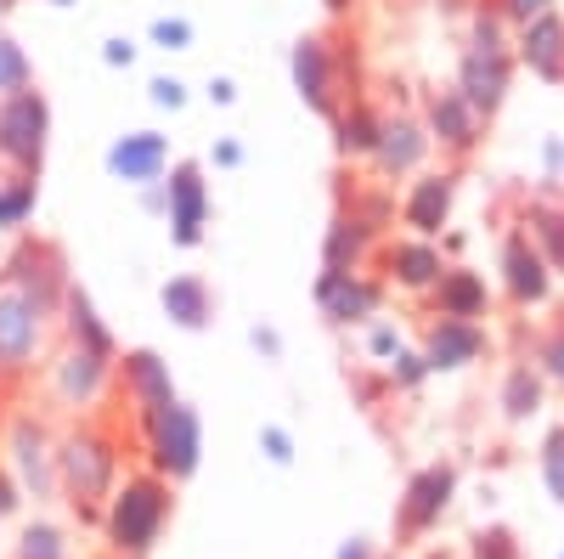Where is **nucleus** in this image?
<instances>
[{"label":"nucleus","mask_w":564,"mask_h":559,"mask_svg":"<svg viewBox=\"0 0 564 559\" xmlns=\"http://www.w3.org/2000/svg\"><path fill=\"white\" fill-rule=\"evenodd\" d=\"M170 481L141 470V475H119L113 497L102 503V537H108V553L113 559H148L153 542L164 537V520H170Z\"/></svg>","instance_id":"nucleus-1"},{"label":"nucleus","mask_w":564,"mask_h":559,"mask_svg":"<svg viewBox=\"0 0 564 559\" xmlns=\"http://www.w3.org/2000/svg\"><path fill=\"white\" fill-rule=\"evenodd\" d=\"M119 486V441L108 430H68L57 441V492L79 508V520H102V503Z\"/></svg>","instance_id":"nucleus-2"},{"label":"nucleus","mask_w":564,"mask_h":559,"mask_svg":"<svg viewBox=\"0 0 564 559\" xmlns=\"http://www.w3.org/2000/svg\"><path fill=\"white\" fill-rule=\"evenodd\" d=\"M135 430H141V447H148V470L164 475L170 486L198 475V458H204V424L198 412L186 407L181 396L164 401V407H148L135 412Z\"/></svg>","instance_id":"nucleus-3"},{"label":"nucleus","mask_w":564,"mask_h":559,"mask_svg":"<svg viewBox=\"0 0 564 559\" xmlns=\"http://www.w3.org/2000/svg\"><path fill=\"white\" fill-rule=\"evenodd\" d=\"M52 329L57 316L45 311L40 300H29L23 289H12L7 277H0V367L23 379V373L45 367V345H52Z\"/></svg>","instance_id":"nucleus-4"},{"label":"nucleus","mask_w":564,"mask_h":559,"mask_svg":"<svg viewBox=\"0 0 564 559\" xmlns=\"http://www.w3.org/2000/svg\"><path fill=\"white\" fill-rule=\"evenodd\" d=\"M45 148H52V103L34 85L18 97H0V164L18 175H40Z\"/></svg>","instance_id":"nucleus-5"},{"label":"nucleus","mask_w":564,"mask_h":559,"mask_svg":"<svg viewBox=\"0 0 564 559\" xmlns=\"http://www.w3.org/2000/svg\"><path fill=\"white\" fill-rule=\"evenodd\" d=\"M289 74H294V90H300V103L322 119H334L345 108V52H339V40H327V34H300L294 40V52H289Z\"/></svg>","instance_id":"nucleus-6"},{"label":"nucleus","mask_w":564,"mask_h":559,"mask_svg":"<svg viewBox=\"0 0 564 559\" xmlns=\"http://www.w3.org/2000/svg\"><path fill=\"white\" fill-rule=\"evenodd\" d=\"M7 470L23 486V497H34V503L57 497V441L34 412H18L7 424Z\"/></svg>","instance_id":"nucleus-7"},{"label":"nucleus","mask_w":564,"mask_h":559,"mask_svg":"<svg viewBox=\"0 0 564 559\" xmlns=\"http://www.w3.org/2000/svg\"><path fill=\"white\" fill-rule=\"evenodd\" d=\"M0 277H7L12 289H23L29 300H40L45 311H63L68 289H74V277H68V260L57 244H45V238H18L12 255L0 260Z\"/></svg>","instance_id":"nucleus-8"},{"label":"nucleus","mask_w":564,"mask_h":559,"mask_svg":"<svg viewBox=\"0 0 564 559\" xmlns=\"http://www.w3.org/2000/svg\"><path fill=\"white\" fill-rule=\"evenodd\" d=\"M113 362L119 356L85 351V345H63L57 356H45V385H52V401L68 407V412L97 407L113 390Z\"/></svg>","instance_id":"nucleus-9"},{"label":"nucleus","mask_w":564,"mask_h":559,"mask_svg":"<svg viewBox=\"0 0 564 559\" xmlns=\"http://www.w3.org/2000/svg\"><path fill=\"white\" fill-rule=\"evenodd\" d=\"M384 289H390L384 277H367V271H327V266H322L311 300H316V311L334 322V329H361V322L384 316Z\"/></svg>","instance_id":"nucleus-10"},{"label":"nucleus","mask_w":564,"mask_h":559,"mask_svg":"<svg viewBox=\"0 0 564 559\" xmlns=\"http://www.w3.org/2000/svg\"><path fill=\"white\" fill-rule=\"evenodd\" d=\"M164 186H170V209H164L170 244H175V249H198V244L209 238V209H215L209 181H204V164L175 159V164L164 170Z\"/></svg>","instance_id":"nucleus-11"},{"label":"nucleus","mask_w":564,"mask_h":559,"mask_svg":"<svg viewBox=\"0 0 564 559\" xmlns=\"http://www.w3.org/2000/svg\"><path fill=\"white\" fill-rule=\"evenodd\" d=\"M430 153H435V142H430V125H423V114H384V130H379V148H372V175H379L384 186H395V181H412L417 170H430Z\"/></svg>","instance_id":"nucleus-12"},{"label":"nucleus","mask_w":564,"mask_h":559,"mask_svg":"<svg viewBox=\"0 0 564 559\" xmlns=\"http://www.w3.org/2000/svg\"><path fill=\"white\" fill-rule=\"evenodd\" d=\"M497 271H502V294H508V305L542 311V305L553 300V283H558V277L547 271L542 249L525 238L520 226H513L508 238H502V249H497Z\"/></svg>","instance_id":"nucleus-13"},{"label":"nucleus","mask_w":564,"mask_h":559,"mask_svg":"<svg viewBox=\"0 0 564 559\" xmlns=\"http://www.w3.org/2000/svg\"><path fill=\"white\" fill-rule=\"evenodd\" d=\"M452 497H457V470L452 463H423V470L406 481L401 503H395V531L401 537H430L446 520Z\"/></svg>","instance_id":"nucleus-14"},{"label":"nucleus","mask_w":564,"mask_h":559,"mask_svg":"<svg viewBox=\"0 0 564 559\" xmlns=\"http://www.w3.org/2000/svg\"><path fill=\"white\" fill-rule=\"evenodd\" d=\"M379 266H384V283H395V289L412 294V300H430V289L441 283V271H446L452 260L441 255L435 238L401 232V238H384V244H379Z\"/></svg>","instance_id":"nucleus-15"},{"label":"nucleus","mask_w":564,"mask_h":559,"mask_svg":"<svg viewBox=\"0 0 564 559\" xmlns=\"http://www.w3.org/2000/svg\"><path fill=\"white\" fill-rule=\"evenodd\" d=\"M513 52H480V45H463V57H457V90H463V103L475 108L486 125L502 114L508 103V90H513Z\"/></svg>","instance_id":"nucleus-16"},{"label":"nucleus","mask_w":564,"mask_h":559,"mask_svg":"<svg viewBox=\"0 0 564 559\" xmlns=\"http://www.w3.org/2000/svg\"><path fill=\"white\" fill-rule=\"evenodd\" d=\"M457 181H463L457 170H417L401 193V226L417 238H441L457 209Z\"/></svg>","instance_id":"nucleus-17"},{"label":"nucleus","mask_w":564,"mask_h":559,"mask_svg":"<svg viewBox=\"0 0 564 559\" xmlns=\"http://www.w3.org/2000/svg\"><path fill=\"white\" fill-rule=\"evenodd\" d=\"M423 125H430V142H435L446 159H457V164L475 153L480 136H486V119L463 103L457 85H452V90H435V97L423 103Z\"/></svg>","instance_id":"nucleus-18"},{"label":"nucleus","mask_w":564,"mask_h":559,"mask_svg":"<svg viewBox=\"0 0 564 559\" xmlns=\"http://www.w3.org/2000/svg\"><path fill=\"white\" fill-rule=\"evenodd\" d=\"M417 351H423V362H430V373H463V367H475L491 351V334H486V322L435 316Z\"/></svg>","instance_id":"nucleus-19"},{"label":"nucleus","mask_w":564,"mask_h":559,"mask_svg":"<svg viewBox=\"0 0 564 559\" xmlns=\"http://www.w3.org/2000/svg\"><path fill=\"white\" fill-rule=\"evenodd\" d=\"M513 63L547 85H564V12L558 7L513 29Z\"/></svg>","instance_id":"nucleus-20"},{"label":"nucleus","mask_w":564,"mask_h":559,"mask_svg":"<svg viewBox=\"0 0 564 559\" xmlns=\"http://www.w3.org/2000/svg\"><path fill=\"white\" fill-rule=\"evenodd\" d=\"M170 164H175L170 159V136H159V130H130V136H119V142L108 148V175L124 181V186L164 181Z\"/></svg>","instance_id":"nucleus-21"},{"label":"nucleus","mask_w":564,"mask_h":559,"mask_svg":"<svg viewBox=\"0 0 564 559\" xmlns=\"http://www.w3.org/2000/svg\"><path fill=\"white\" fill-rule=\"evenodd\" d=\"M113 385L130 396L135 412H148V407H164L175 401V379H170V362L159 351H124L113 362Z\"/></svg>","instance_id":"nucleus-22"},{"label":"nucleus","mask_w":564,"mask_h":559,"mask_svg":"<svg viewBox=\"0 0 564 559\" xmlns=\"http://www.w3.org/2000/svg\"><path fill=\"white\" fill-rule=\"evenodd\" d=\"M430 305L435 316H463V322H480L491 316V289H486V277L480 271H468V266H446L441 271V283L430 289Z\"/></svg>","instance_id":"nucleus-23"},{"label":"nucleus","mask_w":564,"mask_h":559,"mask_svg":"<svg viewBox=\"0 0 564 559\" xmlns=\"http://www.w3.org/2000/svg\"><path fill=\"white\" fill-rule=\"evenodd\" d=\"M159 305H164V316L175 322V329H186V334H204L209 322H215V289L204 283L198 271L170 277V283L159 289Z\"/></svg>","instance_id":"nucleus-24"},{"label":"nucleus","mask_w":564,"mask_h":559,"mask_svg":"<svg viewBox=\"0 0 564 559\" xmlns=\"http://www.w3.org/2000/svg\"><path fill=\"white\" fill-rule=\"evenodd\" d=\"M379 255V238L356 221V215H334L327 221V232H322V266L327 271H367V260Z\"/></svg>","instance_id":"nucleus-25"},{"label":"nucleus","mask_w":564,"mask_h":559,"mask_svg":"<svg viewBox=\"0 0 564 559\" xmlns=\"http://www.w3.org/2000/svg\"><path fill=\"white\" fill-rule=\"evenodd\" d=\"M334 153L339 159H350V164H367L372 159V148H379V130H384V114L372 108V103H361V97H350L334 119Z\"/></svg>","instance_id":"nucleus-26"},{"label":"nucleus","mask_w":564,"mask_h":559,"mask_svg":"<svg viewBox=\"0 0 564 559\" xmlns=\"http://www.w3.org/2000/svg\"><path fill=\"white\" fill-rule=\"evenodd\" d=\"M57 329H63V340H68V345H85V351L119 356L113 329L102 322V311L90 305V294H85V289H68V300H63V311H57Z\"/></svg>","instance_id":"nucleus-27"},{"label":"nucleus","mask_w":564,"mask_h":559,"mask_svg":"<svg viewBox=\"0 0 564 559\" xmlns=\"http://www.w3.org/2000/svg\"><path fill=\"white\" fill-rule=\"evenodd\" d=\"M520 232H525V238L542 249L547 271H553V277H564V198L536 193V198L520 209Z\"/></svg>","instance_id":"nucleus-28"},{"label":"nucleus","mask_w":564,"mask_h":559,"mask_svg":"<svg viewBox=\"0 0 564 559\" xmlns=\"http://www.w3.org/2000/svg\"><path fill=\"white\" fill-rule=\"evenodd\" d=\"M542 401H547V379L536 373V362H513L502 373V390H497L502 418H508V424H531V418L542 412Z\"/></svg>","instance_id":"nucleus-29"},{"label":"nucleus","mask_w":564,"mask_h":559,"mask_svg":"<svg viewBox=\"0 0 564 559\" xmlns=\"http://www.w3.org/2000/svg\"><path fill=\"white\" fill-rule=\"evenodd\" d=\"M345 215H356L367 232H372V238H390V232H395V215H401V204H395V193H390V186L379 181V186H350V209Z\"/></svg>","instance_id":"nucleus-30"},{"label":"nucleus","mask_w":564,"mask_h":559,"mask_svg":"<svg viewBox=\"0 0 564 559\" xmlns=\"http://www.w3.org/2000/svg\"><path fill=\"white\" fill-rule=\"evenodd\" d=\"M34 204H40V175H18V170L0 175V232H23L34 221Z\"/></svg>","instance_id":"nucleus-31"},{"label":"nucleus","mask_w":564,"mask_h":559,"mask_svg":"<svg viewBox=\"0 0 564 559\" xmlns=\"http://www.w3.org/2000/svg\"><path fill=\"white\" fill-rule=\"evenodd\" d=\"M468 45H480V52H513V23L497 12V0L491 7L480 0V7L468 12Z\"/></svg>","instance_id":"nucleus-32"},{"label":"nucleus","mask_w":564,"mask_h":559,"mask_svg":"<svg viewBox=\"0 0 564 559\" xmlns=\"http://www.w3.org/2000/svg\"><path fill=\"white\" fill-rule=\"evenodd\" d=\"M12 559H74V548H68V531H63V526L34 520V526H23Z\"/></svg>","instance_id":"nucleus-33"},{"label":"nucleus","mask_w":564,"mask_h":559,"mask_svg":"<svg viewBox=\"0 0 564 559\" xmlns=\"http://www.w3.org/2000/svg\"><path fill=\"white\" fill-rule=\"evenodd\" d=\"M34 85V63L29 52L12 40V34H0V97H18V90Z\"/></svg>","instance_id":"nucleus-34"},{"label":"nucleus","mask_w":564,"mask_h":559,"mask_svg":"<svg viewBox=\"0 0 564 559\" xmlns=\"http://www.w3.org/2000/svg\"><path fill=\"white\" fill-rule=\"evenodd\" d=\"M384 379H390V390H417L423 379H435V373H430V362H423V351H395L390 362H384Z\"/></svg>","instance_id":"nucleus-35"},{"label":"nucleus","mask_w":564,"mask_h":559,"mask_svg":"<svg viewBox=\"0 0 564 559\" xmlns=\"http://www.w3.org/2000/svg\"><path fill=\"white\" fill-rule=\"evenodd\" d=\"M536 373H542L553 390H564V316L536 340Z\"/></svg>","instance_id":"nucleus-36"},{"label":"nucleus","mask_w":564,"mask_h":559,"mask_svg":"<svg viewBox=\"0 0 564 559\" xmlns=\"http://www.w3.org/2000/svg\"><path fill=\"white\" fill-rule=\"evenodd\" d=\"M542 486L553 503H564V424H553L542 436Z\"/></svg>","instance_id":"nucleus-37"},{"label":"nucleus","mask_w":564,"mask_h":559,"mask_svg":"<svg viewBox=\"0 0 564 559\" xmlns=\"http://www.w3.org/2000/svg\"><path fill=\"white\" fill-rule=\"evenodd\" d=\"M148 40L159 45V52H193L198 29L186 23V18H153V23H148Z\"/></svg>","instance_id":"nucleus-38"},{"label":"nucleus","mask_w":564,"mask_h":559,"mask_svg":"<svg viewBox=\"0 0 564 559\" xmlns=\"http://www.w3.org/2000/svg\"><path fill=\"white\" fill-rule=\"evenodd\" d=\"M361 345H367L372 362H390L401 351V329H395L390 316H372V322H361Z\"/></svg>","instance_id":"nucleus-39"},{"label":"nucleus","mask_w":564,"mask_h":559,"mask_svg":"<svg viewBox=\"0 0 564 559\" xmlns=\"http://www.w3.org/2000/svg\"><path fill=\"white\" fill-rule=\"evenodd\" d=\"M468 553H475V559H525L508 526H486V531H475V542H468Z\"/></svg>","instance_id":"nucleus-40"},{"label":"nucleus","mask_w":564,"mask_h":559,"mask_svg":"<svg viewBox=\"0 0 564 559\" xmlns=\"http://www.w3.org/2000/svg\"><path fill=\"white\" fill-rule=\"evenodd\" d=\"M148 103H153V108H164V114H181V108H186V79L159 74V79L148 85Z\"/></svg>","instance_id":"nucleus-41"},{"label":"nucleus","mask_w":564,"mask_h":559,"mask_svg":"<svg viewBox=\"0 0 564 559\" xmlns=\"http://www.w3.org/2000/svg\"><path fill=\"white\" fill-rule=\"evenodd\" d=\"M260 452L276 463V470H289V463H294V436L282 424H260Z\"/></svg>","instance_id":"nucleus-42"},{"label":"nucleus","mask_w":564,"mask_h":559,"mask_svg":"<svg viewBox=\"0 0 564 559\" xmlns=\"http://www.w3.org/2000/svg\"><path fill=\"white\" fill-rule=\"evenodd\" d=\"M558 0H497V12L520 29V23H531V18H542V12H553Z\"/></svg>","instance_id":"nucleus-43"},{"label":"nucleus","mask_w":564,"mask_h":559,"mask_svg":"<svg viewBox=\"0 0 564 559\" xmlns=\"http://www.w3.org/2000/svg\"><path fill=\"white\" fill-rule=\"evenodd\" d=\"M18 508H23V486L12 481V470H7V463H0V520H12Z\"/></svg>","instance_id":"nucleus-44"},{"label":"nucleus","mask_w":564,"mask_h":559,"mask_svg":"<svg viewBox=\"0 0 564 559\" xmlns=\"http://www.w3.org/2000/svg\"><path fill=\"white\" fill-rule=\"evenodd\" d=\"M249 340H254V351H260L265 362H282V334L271 329V322H254V329H249Z\"/></svg>","instance_id":"nucleus-45"},{"label":"nucleus","mask_w":564,"mask_h":559,"mask_svg":"<svg viewBox=\"0 0 564 559\" xmlns=\"http://www.w3.org/2000/svg\"><path fill=\"white\" fill-rule=\"evenodd\" d=\"M102 63H108V68H130V63H135V40H124V34L102 40Z\"/></svg>","instance_id":"nucleus-46"},{"label":"nucleus","mask_w":564,"mask_h":559,"mask_svg":"<svg viewBox=\"0 0 564 559\" xmlns=\"http://www.w3.org/2000/svg\"><path fill=\"white\" fill-rule=\"evenodd\" d=\"M204 97H209L215 108H231V103H238V79H226V74H215V79H209V90H204Z\"/></svg>","instance_id":"nucleus-47"},{"label":"nucleus","mask_w":564,"mask_h":559,"mask_svg":"<svg viewBox=\"0 0 564 559\" xmlns=\"http://www.w3.org/2000/svg\"><path fill=\"white\" fill-rule=\"evenodd\" d=\"M141 209L164 215V209H170V186H164V181H148V186H141Z\"/></svg>","instance_id":"nucleus-48"},{"label":"nucleus","mask_w":564,"mask_h":559,"mask_svg":"<svg viewBox=\"0 0 564 559\" xmlns=\"http://www.w3.org/2000/svg\"><path fill=\"white\" fill-rule=\"evenodd\" d=\"M215 164L220 170H238L243 164V142H231V136H226V142H215Z\"/></svg>","instance_id":"nucleus-49"},{"label":"nucleus","mask_w":564,"mask_h":559,"mask_svg":"<svg viewBox=\"0 0 564 559\" xmlns=\"http://www.w3.org/2000/svg\"><path fill=\"white\" fill-rule=\"evenodd\" d=\"M542 159H547V175H564V142H558V136L542 142Z\"/></svg>","instance_id":"nucleus-50"},{"label":"nucleus","mask_w":564,"mask_h":559,"mask_svg":"<svg viewBox=\"0 0 564 559\" xmlns=\"http://www.w3.org/2000/svg\"><path fill=\"white\" fill-rule=\"evenodd\" d=\"M435 244H441V255H446V260H457V255L468 249V232H441Z\"/></svg>","instance_id":"nucleus-51"},{"label":"nucleus","mask_w":564,"mask_h":559,"mask_svg":"<svg viewBox=\"0 0 564 559\" xmlns=\"http://www.w3.org/2000/svg\"><path fill=\"white\" fill-rule=\"evenodd\" d=\"M334 559H379V553H372V542H367V537H350Z\"/></svg>","instance_id":"nucleus-52"},{"label":"nucleus","mask_w":564,"mask_h":559,"mask_svg":"<svg viewBox=\"0 0 564 559\" xmlns=\"http://www.w3.org/2000/svg\"><path fill=\"white\" fill-rule=\"evenodd\" d=\"M322 7H327V12H334V18H339V12H350V0H322Z\"/></svg>","instance_id":"nucleus-53"},{"label":"nucleus","mask_w":564,"mask_h":559,"mask_svg":"<svg viewBox=\"0 0 564 559\" xmlns=\"http://www.w3.org/2000/svg\"><path fill=\"white\" fill-rule=\"evenodd\" d=\"M7 379H12V373H7V367H0V401H7Z\"/></svg>","instance_id":"nucleus-54"},{"label":"nucleus","mask_w":564,"mask_h":559,"mask_svg":"<svg viewBox=\"0 0 564 559\" xmlns=\"http://www.w3.org/2000/svg\"><path fill=\"white\" fill-rule=\"evenodd\" d=\"M12 7H18V0H0V12H12Z\"/></svg>","instance_id":"nucleus-55"},{"label":"nucleus","mask_w":564,"mask_h":559,"mask_svg":"<svg viewBox=\"0 0 564 559\" xmlns=\"http://www.w3.org/2000/svg\"><path fill=\"white\" fill-rule=\"evenodd\" d=\"M52 7H74V0H52Z\"/></svg>","instance_id":"nucleus-56"},{"label":"nucleus","mask_w":564,"mask_h":559,"mask_svg":"<svg viewBox=\"0 0 564 559\" xmlns=\"http://www.w3.org/2000/svg\"><path fill=\"white\" fill-rule=\"evenodd\" d=\"M430 559H446V553H430Z\"/></svg>","instance_id":"nucleus-57"}]
</instances>
